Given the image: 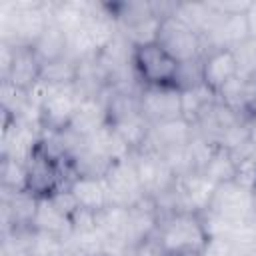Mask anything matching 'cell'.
<instances>
[{
    "label": "cell",
    "mask_w": 256,
    "mask_h": 256,
    "mask_svg": "<svg viewBox=\"0 0 256 256\" xmlns=\"http://www.w3.org/2000/svg\"><path fill=\"white\" fill-rule=\"evenodd\" d=\"M202 84H204V80H202V58H200V60H192V62H182V64H178V72H176L174 86H176L180 92L198 88V86H202Z\"/></svg>",
    "instance_id": "21"
},
{
    "label": "cell",
    "mask_w": 256,
    "mask_h": 256,
    "mask_svg": "<svg viewBox=\"0 0 256 256\" xmlns=\"http://www.w3.org/2000/svg\"><path fill=\"white\" fill-rule=\"evenodd\" d=\"M132 70L142 86H174L178 62L158 42H148L134 46Z\"/></svg>",
    "instance_id": "3"
},
{
    "label": "cell",
    "mask_w": 256,
    "mask_h": 256,
    "mask_svg": "<svg viewBox=\"0 0 256 256\" xmlns=\"http://www.w3.org/2000/svg\"><path fill=\"white\" fill-rule=\"evenodd\" d=\"M238 76V60L232 48H210L202 56L204 86L216 96L220 90Z\"/></svg>",
    "instance_id": "10"
},
{
    "label": "cell",
    "mask_w": 256,
    "mask_h": 256,
    "mask_svg": "<svg viewBox=\"0 0 256 256\" xmlns=\"http://www.w3.org/2000/svg\"><path fill=\"white\" fill-rule=\"evenodd\" d=\"M0 178H2V190H6V192L26 190V162L2 156Z\"/></svg>",
    "instance_id": "19"
},
{
    "label": "cell",
    "mask_w": 256,
    "mask_h": 256,
    "mask_svg": "<svg viewBox=\"0 0 256 256\" xmlns=\"http://www.w3.org/2000/svg\"><path fill=\"white\" fill-rule=\"evenodd\" d=\"M216 184L202 172H188L178 176L174 186V198L178 210H190L198 214H206L212 202Z\"/></svg>",
    "instance_id": "9"
},
{
    "label": "cell",
    "mask_w": 256,
    "mask_h": 256,
    "mask_svg": "<svg viewBox=\"0 0 256 256\" xmlns=\"http://www.w3.org/2000/svg\"><path fill=\"white\" fill-rule=\"evenodd\" d=\"M206 214L230 228L254 224L256 222L254 194L240 188L234 180L218 184Z\"/></svg>",
    "instance_id": "2"
},
{
    "label": "cell",
    "mask_w": 256,
    "mask_h": 256,
    "mask_svg": "<svg viewBox=\"0 0 256 256\" xmlns=\"http://www.w3.org/2000/svg\"><path fill=\"white\" fill-rule=\"evenodd\" d=\"M68 190L72 192L76 204L80 210L98 214L106 206H110V194L106 188L104 178H94V176H74L68 184Z\"/></svg>",
    "instance_id": "12"
},
{
    "label": "cell",
    "mask_w": 256,
    "mask_h": 256,
    "mask_svg": "<svg viewBox=\"0 0 256 256\" xmlns=\"http://www.w3.org/2000/svg\"><path fill=\"white\" fill-rule=\"evenodd\" d=\"M78 68H80V60H76L74 56H66L62 60L44 64L42 80L52 86H70L78 78Z\"/></svg>",
    "instance_id": "17"
},
{
    "label": "cell",
    "mask_w": 256,
    "mask_h": 256,
    "mask_svg": "<svg viewBox=\"0 0 256 256\" xmlns=\"http://www.w3.org/2000/svg\"><path fill=\"white\" fill-rule=\"evenodd\" d=\"M132 160H134L140 184L144 188V194L148 198L158 200L174 190L178 176L162 154L150 148H142L132 154Z\"/></svg>",
    "instance_id": "5"
},
{
    "label": "cell",
    "mask_w": 256,
    "mask_h": 256,
    "mask_svg": "<svg viewBox=\"0 0 256 256\" xmlns=\"http://www.w3.org/2000/svg\"><path fill=\"white\" fill-rule=\"evenodd\" d=\"M236 158L234 154L224 148V146H214V152L212 156L208 158L202 174H206L216 186L218 184H224V182H232L234 180V174H236Z\"/></svg>",
    "instance_id": "16"
},
{
    "label": "cell",
    "mask_w": 256,
    "mask_h": 256,
    "mask_svg": "<svg viewBox=\"0 0 256 256\" xmlns=\"http://www.w3.org/2000/svg\"><path fill=\"white\" fill-rule=\"evenodd\" d=\"M40 80H42V62L38 60L32 46H14L10 66L8 72L2 76V82H8L22 92H30Z\"/></svg>",
    "instance_id": "11"
},
{
    "label": "cell",
    "mask_w": 256,
    "mask_h": 256,
    "mask_svg": "<svg viewBox=\"0 0 256 256\" xmlns=\"http://www.w3.org/2000/svg\"><path fill=\"white\" fill-rule=\"evenodd\" d=\"M32 50L36 52L42 66L56 62V60H62V58L70 56V36L60 24L50 20L48 26L42 30V34L34 40Z\"/></svg>",
    "instance_id": "14"
},
{
    "label": "cell",
    "mask_w": 256,
    "mask_h": 256,
    "mask_svg": "<svg viewBox=\"0 0 256 256\" xmlns=\"http://www.w3.org/2000/svg\"><path fill=\"white\" fill-rule=\"evenodd\" d=\"M182 94V116L188 120V122H196L200 118V114L218 98L214 92H210L204 84L198 86V88H192V90H186V92H180Z\"/></svg>",
    "instance_id": "18"
},
{
    "label": "cell",
    "mask_w": 256,
    "mask_h": 256,
    "mask_svg": "<svg viewBox=\"0 0 256 256\" xmlns=\"http://www.w3.org/2000/svg\"><path fill=\"white\" fill-rule=\"evenodd\" d=\"M154 238L164 256H204L212 236L204 214L174 210L160 216Z\"/></svg>",
    "instance_id": "1"
},
{
    "label": "cell",
    "mask_w": 256,
    "mask_h": 256,
    "mask_svg": "<svg viewBox=\"0 0 256 256\" xmlns=\"http://www.w3.org/2000/svg\"><path fill=\"white\" fill-rule=\"evenodd\" d=\"M246 22H248V30H250V36L256 38V2L250 4L248 12H246Z\"/></svg>",
    "instance_id": "23"
},
{
    "label": "cell",
    "mask_w": 256,
    "mask_h": 256,
    "mask_svg": "<svg viewBox=\"0 0 256 256\" xmlns=\"http://www.w3.org/2000/svg\"><path fill=\"white\" fill-rule=\"evenodd\" d=\"M156 42L178 62H192V60H200L206 54V44L202 40V36L188 26L186 22H182L178 16L170 14L164 16L160 20V28H158V36Z\"/></svg>",
    "instance_id": "4"
},
{
    "label": "cell",
    "mask_w": 256,
    "mask_h": 256,
    "mask_svg": "<svg viewBox=\"0 0 256 256\" xmlns=\"http://www.w3.org/2000/svg\"><path fill=\"white\" fill-rule=\"evenodd\" d=\"M118 256H140V254H138V248L136 246H126Z\"/></svg>",
    "instance_id": "24"
},
{
    "label": "cell",
    "mask_w": 256,
    "mask_h": 256,
    "mask_svg": "<svg viewBox=\"0 0 256 256\" xmlns=\"http://www.w3.org/2000/svg\"><path fill=\"white\" fill-rule=\"evenodd\" d=\"M100 256H108V254H100Z\"/></svg>",
    "instance_id": "25"
},
{
    "label": "cell",
    "mask_w": 256,
    "mask_h": 256,
    "mask_svg": "<svg viewBox=\"0 0 256 256\" xmlns=\"http://www.w3.org/2000/svg\"><path fill=\"white\" fill-rule=\"evenodd\" d=\"M106 124H108V120H106L104 98L102 96H84L74 112V118H72L68 130L80 138H88Z\"/></svg>",
    "instance_id": "13"
},
{
    "label": "cell",
    "mask_w": 256,
    "mask_h": 256,
    "mask_svg": "<svg viewBox=\"0 0 256 256\" xmlns=\"http://www.w3.org/2000/svg\"><path fill=\"white\" fill-rule=\"evenodd\" d=\"M104 182L110 194V202L122 208H130L146 198L144 188L140 184L132 154L120 160H114L104 174Z\"/></svg>",
    "instance_id": "7"
},
{
    "label": "cell",
    "mask_w": 256,
    "mask_h": 256,
    "mask_svg": "<svg viewBox=\"0 0 256 256\" xmlns=\"http://www.w3.org/2000/svg\"><path fill=\"white\" fill-rule=\"evenodd\" d=\"M32 228L38 232H48L62 240H68V236L72 234V220L64 216L48 198H40Z\"/></svg>",
    "instance_id": "15"
},
{
    "label": "cell",
    "mask_w": 256,
    "mask_h": 256,
    "mask_svg": "<svg viewBox=\"0 0 256 256\" xmlns=\"http://www.w3.org/2000/svg\"><path fill=\"white\" fill-rule=\"evenodd\" d=\"M84 96L80 90L70 84V86H52L50 92L44 98L40 110H38V126L42 132H64L68 130L74 112Z\"/></svg>",
    "instance_id": "6"
},
{
    "label": "cell",
    "mask_w": 256,
    "mask_h": 256,
    "mask_svg": "<svg viewBox=\"0 0 256 256\" xmlns=\"http://www.w3.org/2000/svg\"><path fill=\"white\" fill-rule=\"evenodd\" d=\"M238 60V76L246 80L256 78V38L250 36L232 48Z\"/></svg>",
    "instance_id": "20"
},
{
    "label": "cell",
    "mask_w": 256,
    "mask_h": 256,
    "mask_svg": "<svg viewBox=\"0 0 256 256\" xmlns=\"http://www.w3.org/2000/svg\"><path fill=\"white\" fill-rule=\"evenodd\" d=\"M140 112L150 126L182 116V94L176 86H142Z\"/></svg>",
    "instance_id": "8"
},
{
    "label": "cell",
    "mask_w": 256,
    "mask_h": 256,
    "mask_svg": "<svg viewBox=\"0 0 256 256\" xmlns=\"http://www.w3.org/2000/svg\"><path fill=\"white\" fill-rule=\"evenodd\" d=\"M234 182H236L240 188H244V190L256 194V162H254L252 156H250V158H244V160H238V164H236V174H234Z\"/></svg>",
    "instance_id": "22"
}]
</instances>
